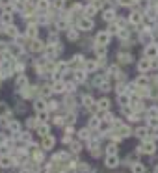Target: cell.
I'll return each mask as SVG.
<instances>
[{
	"mask_svg": "<svg viewBox=\"0 0 158 173\" xmlns=\"http://www.w3.org/2000/svg\"><path fill=\"white\" fill-rule=\"evenodd\" d=\"M117 2H119L121 6H132V4L136 2V0H117Z\"/></svg>",
	"mask_w": 158,
	"mask_h": 173,
	"instance_id": "obj_38",
	"label": "cell"
},
{
	"mask_svg": "<svg viewBox=\"0 0 158 173\" xmlns=\"http://www.w3.org/2000/svg\"><path fill=\"white\" fill-rule=\"evenodd\" d=\"M88 2H89V4H93V2H95V0H88Z\"/></svg>",
	"mask_w": 158,
	"mask_h": 173,
	"instance_id": "obj_48",
	"label": "cell"
},
{
	"mask_svg": "<svg viewBox=\"0 0 158 173\" xmlns=\"http://www.w3.org/2000/svg\"><path fill=\"white\" fill-rule=\"evenodd\" d=\"M0 23H2L4 26H11V24H13V17H11V13H4L2 17H0Z\"/></svg>",
	"mask_w": 158,
	"mask_h": 173,
	"instance_id": "obj_9",
	"label": "cell"
},
{
	"mask_svg": "<svg viewBox=\"0 0 158 173\" xmlns=\"http://www.w3.org/2000/svg\"><path fill=\"white\" fill-rule=\"evenodd\" d=\"M50 91H52L50 88H43V90H41V93H43V95H50Z\"/></svg>",
	"mask_w": 158,
	"mask_h": 173,
	"instance_id": "obj_44",
	"label": "cell"
},
{
	"mask_svg": "<svg viewBox=\"0 0 158 173\" xmlns=\"http://www.w3.org/2000/svg\"><path fill=\"white\" fill-rule=\"evenodd\" d=\"M138 69H140L141 73L149 71V69H151V60H149V58H143V60H140V61H138Z\"/></svg>",
	"mask_w": 158,
	"mask_h": 173,
	"instance_id": "obj_7",
	"label": "cell"
},
{
	"mask_svg": "<svg viewBox=\"0 0 158 173\" xmlns=\"http://www.w3.org/2000/svg\"><path fill=\"white\" fill-rule=\"evenodd\" d=\"M117 101H119L123 106H129V102H130V97H129V95H125V93H117Z\"/></svg>",
	"mask_w": 158,
	"mask_h": 173,
	"instance_id": "obj_14",
	"label": "cell"
},
{
	"mask_svg": "<svg viewBox=\"0 0 158 173\" xmlns=\"http://www.w3.org/2000/svg\"><path fill=\"white\" fill-rule=\"evenodd\" d=\"M54 143H56V140L54 138H52V136H43V142H41V147H43L45 151H48V149H52V147H54Z\"/></svg>",
	"mask_w": 158,
	"mask_h": 173,
	"instance_id": "obj_2",
	"label": "cell"
},
{
	"mask_svg": "<svg viewBox=\"0 0 158 173\" xmlns=\"http://www.w3.org/2000/svg\"><path fill=\"white\" fill-rule=\"evenodd\" d=\"M97 106L101 108V110H106V108L110 106V101H108V99H101V101L97 102Z\"/></svg>",
	"mask_w": 158,
	"mask_h": 173,
	"instance_id": "obj_24",
	"label": "cell"
},
{
	"mask_svg": "<svg viewBox=\"0 0 158 173\" xmlns=\"http://www.w3.org/2000/svg\"><path fill=\"white\" fill-rule=\"evenodd\" d=\"M115 32H117V26L112 24V26H110V30H108V34H115Z\"/></svg>",
	"mask_w": 158,
	"mask_h": 173,
	"instance_id": "obj_42",
	"label": "cell"
},
{
	"mask_svg": "<svg viewBox=\"0 0 158 173\" xmlns=\"http://www.w3.org/2000/svg\"><path fill=\"white\" fill-rule=\"evenodd\" d=\"M147 115H149L151 119H156V117H158V108H151V110L147 112Z\"/></svg>",
	"mask_w": 158,
	"mask_h": 173,
	"instance_id": "obj_29",
	"label": "cell"
},
{
	"mask_svg": "<svg viewBox=\"0 0 158 173\" xmlns=\"http://www.w3.org/2000/svg\"><path fill=\"white\" fill-rule=\"evenodd\" d=\"M119 132H121V136H123V138H126V136H130V128L121 125V127H119Z\"/></svg>",
	"mask_w": 158,
	"mask_h": 173,
	"instance_id": "obj_25",
	"label": "cell"
},
{
	"mask_svg": "<svg viewBox=\"0 0 158 173\" xmlns=\"http://www.w3.org/2000/svg\"><path fill=\"white\" fill-rule=\"evenodd\" d=\"M26 125H28V127H36V121H34V119H28Z\"/></svg>",
	"mask_w": 158,
	"mask_h": 173,
	"instance_id": "obj_46",
	"label": "cell"
},
{
	"mask_svg": "<svg viewBox=\"0 0 158 173\" xmlns=\"http://www.w3.org/2000/svg\"><path fill=\"white\" fill-rule=\"evenodd\" d=\"M95 13H97V8H95L93 4H89V6L86 8V11H84V15H86V17H89V19H91Z\"/></svg>",
	"mask_w": 158,
	"mask_h": 173,
	"instance_id": "obj_16",
	"label": "cell"
},
{
	"mask_svg": "<svg viewBox=\"0 0 158 173\" xmlns=\"http://www.w3.org/2000/svg\"><path fill=\"white\" fill-rule=\"evenodd\" d=\"M37 119H39V121H47V119H48L47 110H45V112H39V114H37Z\"/></svg>",
	"mask_w": 158,
	"mask_h": 173,
	"instance_id": "obj_33",
	"label": "cell"
},
{
	"mask_svg": "<svg viewBox=\"0 0 158 173\" xmlns=\"http://www.w3.org/2000/svg\"><path fill=\"white\" fill-rule=\"evenodd\" d=\"M39 9H48V0H39Z\"/></svg>",
	"mask_w": 158,
	"mask_h": 173,
	"instance_id": "obj_35",
	"label": "cell"
},
{
	"mask_svg": "<svg viewBox=\"0 0 158 173\" xmlns=\"http://www.w3.org/2000/svg\"><path fill=\"white\" fill-rule=\"evenodd\" d=\"M129 20H130L132 24H140V23H141V13H140V11H134V13H130Z\"/></svg>",
	"mask_w": 158,
	"mask_h": 173,
	"instance_id": "obj_10",
	"label": "cell"
},
{
	"mask_svg": "<svg viewBox=\"0 0 158 173\" xmlns=\"http://www.w3.org/2000/svg\"><path fill=\"white\" fill-rule=\"evenodd\" d=\"M54 123H56V125H61V123H63V119L58 115V117H54Z\"/></svg>",
	"mask_w": 158,
	"mask_h": 173,
	"instance_id": "obj_45",
	"label": "cell"
},
{
	"mask_svg": "<svg viewBox=\"0 0 158 173\" xmlns=\"http://www.w3.org/2000/svg\"><path fill=\"white\" fill-rule=\"evenodd\" d=\"M0 6H4V0H0Z\"/></svg>",
	"mask_w": 158,
	"mask_h": 173,
	"instance_id": "obj_47",
	"label": "cell"
},
{
	"mask_svg": "<svg viewBox=\"0 0 158 173\" xmlns=\"http://www.w3.org/2000/svg\"><path fill=\"white\" fill-rule=\"evenodd\" d=\"M67 37H69V41H76V39H78V32L71 28V30L67 32Z\"/></svg>",
	"mask_w": 158,
	"mask_h": 173,
	"instance_id": "obj_22",
	"label": "cell"
},
{
	"mask_svg": "<svg viewBox=\"0 0 158 173\" xmlns=\"http://www.w3.org/2000/svg\"><path fill=\"white\" fill-rule=\"evenodd\" d=\"M151 69H158V58H153L151 60Z\"/></svg>",
	"mask_w": 158,
	"mask_h": 173,
	"instance_id": "obj_41",
	"label": "cell"
},
{
	"mask_svg": "<svg viewBox=\"0 0 158 173\" xmlns=\"http://www.w3.org/2000/svg\"><path fill=\"white\" fill-rule=\"evenodd\" d=\"M26 36H28V37H32V39H36V36H37V30H36V26H28V30H26Z\"/></svg>",
	"mask_w": 158,
	"mask_h": 173,
	"instance_id": "obj_21",
	"label": "cell"
},
{
	"mask_svg": "<svg viewBox=\"0 0 158 173\" xmlns=\"http://www.w3.org/2000/svg\"><path fill=\"white\" fill-rule=\"evenodd\" d=\"M115 149H117V147L112 143V145H108V147H106V153H108V155H115Z\"/></svg>",
	"mask_w": 158,
	"mask_h": 173,
	"instance_id": "obj_39",
	"label": "cell"
},
{
	"mask_svg": "<svg viewBox=\"0 0 158 173\" xmlns=\"http://www.w3.org/2000/svg\"><path fill=\"white\" fill-rule=\"evenodd\" d=\"M30 49L34 50V52H39V50L45 49V45H43V43H41L39 39H34V41H32V47H30Z\"/></svg>",
	"mask_w": 158,
	"mask_h": 173,
	"instance_id": "obj_13",
	"label": "cell"
},
{
	"mask_svg": "<svg viewBox=\"0 0 158 173\" xmlns=\"http://www.w3.org/2000/svg\"><path fill=\"white\" fill-rule=\"evenodd\" d=\"M26 82H28V80H26V77H24V74H20V77L15 80V86H17V88H24Z\"/></svg>",
	"mask_w": 158,
	"mask_h": 173,
	"instance_id": "obj_19",
	"label": "cell"
},
{
	"mask_svg": "<svg viewBox=\"0 0 158 173\" xmlns=\"http://www.w3.org/2000/svg\"><path fill=\"white\" fill-rule=\"evenodd\" d=\"M117 164H119L117 155H108V156H106V166H108V168H115Z\"/></svg>",
	"mask_w": 158,
	"mask_h": 173,
	"instance_id": "obj_8",
	"label": "cell"
},
{
	"mask_svg": "<svg viewBox=\"0 0 158 173\" xmlns=\"http://www.w3.org/2000/svg\"><path fill=\"white\" fill-rule=\"evenodd\" d=\"M84 104H86L88 108H89V106H93V99H91V97H88V95H86V97H84Z\"/></svg>",
	"mask_w": 158,
	"mask_h": 173,
	"instance_id": "obj_37",
	"label": "cell"
},
{
	"mask_svg": "<svg viewBox=\"0 0 158 173\" xmlns=\"http://www.w3.org/2000/svg\"><path fill=\"white\" fill-rule=\"evenodd\" d=\"M4 32H6L8 36H11V37H17V36H19V32H17V28H15V26H8Z\"/></svg>",
	"mask_w": 158,
	"mask_h": 173,
	"instance_id": "obj_20",
	"label": "cell"
},
{
	"mask_svg": "<svg viewBox=\"0 0 158 173\" xmlns=\"http://www.w3.org/2000/svg\"><path fill=\"white\" fill-rule=\"evenodd\" d=\"M117 36H119L121 39H126V37H129V32H126L125 28H121V30H117Z\"/></svg>",
	"mask_w": 158,
	"mask_h": 173,
	"instance_id": "obj_34",
	"label": "cell"
},
{
	"mask_svg": "<svg viewBox=\"0 0 158 173\" xmlns=\"http://www.w3.org/2000/svg\"><path fill=\"white\" fill-rule=\"evenodd\" d=\"M102 19L106 20V23H112V20L115 19V11H113V9H106V11L102 13Z\"/></svg>",
	"mask_w": 158,
	"mask_h": 173,
	"instance_id": "obj_11",
	"label": "cell"
},
{
	"mask_svg": "<svg viewBox=\"0 0 158 173\" xmlns=\"http://www.w3.org/2000/svg\"><path fill=\"white\" fill-rule=\"evenodd\" d=\"M154 173H158V166H156V169H154Z\"/></svg>",
	"mask_w": 158,
	"mask_h": 173,
	"instance_id": "obj_49",
	"label": "cell"
},
{
	"mask_svg": "<svg viewBox=\"0 0 158 173\" xmlns=\"http://www.w3.org/2000/svg\"><path fill=\"white\" fill-rule=\"evenodd\" d=\"M154 149H156V145L153 143V142H145L141 147H140V153H147V155H153L154 153Z\"/></svg>",
	"mask_w": 158,
	"mask_h": 173,
	"instance_id": "obj_4",
	"label": "cell"
},
{
	"mask_svg": "<svg viewBox=\"0 0 158 173\" xmlns=\"http://www.w3.org/2000/svg\"><path fill=\"white\" fill-rule=\"evenodd\" d=\"M145 56L149 58V60L158 58V47H156V45H149V47L145 49Z\"/></svg>",
	"mask_w": 158,
	"mask_h": 173,
	"instance_id": "obj_5",
	"label": "cell"
},
{
	"mask_svg": "<svg viewBox=\"0 0 158 173\" xmlns=\"http://www.w3.org/2000/svg\"><path fill=\"white\" fill-rule=\"evenodd\" d=\"M73 151H75V153H78V151H80V143H73V147H71Z\"/></svg>",
	"mask_w": 158,
	"mask_h": 173,
	"instance_id": "obj_43",
	"label": "cell"
},
{
	"mask_svg": "<svg viewBox=\"0 0 158 173\" xmlns=\"http://www.w3.org/2000/svg\"><path fill=\"white\" fill-rule=\"evenodd\" d=\"M119 60H121L123 63H129V61L132 60V56H130V54H119Z\"/></svg>",
	"mask_w": 158,
	"mask_h": 173,
	"instance_id": "obj_31",
	"label": "cell"
},
{
	"mask_svg": "<svg viewBox=\"0 0 158 173\" xmlns=\"http://www.w3.org/2000/svg\"><path fill=\"white\" fill-rule=\"evenodd\" d=\"M97 65H99L97 61H88V63H86V69H88V71H95V69H97Z\"/></svg>",
	"mask_w": 158,
	"mask_h": 173,
	"instance_id": "obj_32",
	"label": "cell"
},
{
	"mask_svg": "<svg viewBox=\"0 0 158 173\" xmlns=\"http://www.w3.org/2000/svg\"><path fill=\"white\" fill-rule=\"evenodd\" d=\"M52 91H56V93H63V91H65V84H63L61 80H60V82H56L54 86H52Z\"/></svg>",
	"mask_w": 158,
	"mask_h": 173,
	"instance_id": "obj_15",
	"label": "cell"
},
{
	"mask_svg": "<svg viewBox=\"0 0 158 173\" xmlns=\"http://www.w3.org/2000/svg\"><path fill=\"white\" fill-rule=\"evenodd\" d=\"M78 136H80L82 140H88V138H89V128H82V131L78 132Z\"/></svg>",
	"mask_w": 158,
	"mask_h": 173,
	"instance_id": "obj_28",
	"label": "cell"
},
{
	"mask_svg": "<svg viewBox=\"0 0 158 173\" xmlns=\"http://www.w3.org/2000/svg\"><path fill=\"white\" fill-rule=\"evenodd\" d=\"M108 41H110L108 32H99L97 34V45H108Z\"/></svg>",
	"mask_w": 158,
	"mask_h": 173,
	"instance_id": "obj_6",
	"label": "cell"
},
{
	"mask_svg": "<svg viewBox=\"0 0 158 173\" xmlns=\"http://www.w3.org/2000/svg\"><path fill=\"white\" fill-rule=\"evenodd\" d=\"M37 132H39L41 136H47V134H48V127H47V125H41V127L37 128Z\"/></svg>",
	"mask_w": 158,
	"mask_h": 173,
	"instance_id": "obj_30",
	"label": "cell"
},
{
	"mask_svg": "<svg viewBox=\"0 0 158 173\" xmlns=\"http://www.w3.org/2000/svg\"><path fill=\"white\" fill-rule=\"evenodd\" d=\"M45 56L48 58V60H52V58H54L56 56V54H58V50H60V47H52V45H45Z\"/></svg>",
	"mask_w": 158,
	"mask_h": 173,
	"instance_id": "obj_3",
	"label": "cell"
},
{
	"mask_svg": "<svg viewBox=\"0 0 158 173\" xmlns=\"http://www.w3.org/2000/svg\"><path fill=\"white\" fill-rule=\"evenodd\" d=\"M34 106H36V110H37V112H45V102H43V101H36V104H34Z\"/></svg>",
	"mask_w": 158,
	"mask_h": 173,
	"instance_id": "obj_27",
	"label": "cell"
},
{
	"mask_svg": "<svg viewBox=\"0 0 158 173\" xmlns=\"http://www.w3.org/2000/svg\"><path fill=\"white\" fill-rule=\"evenodd\" d=\"M9 128H11V131H19V128H20V125H19V121H11V123H9Z\"/></svg>",
	"mask_w": 158,
	"mask_h": 173,
	"instance_id": "obj_36",
	"label": "cell"
},
{
	"mask_svg": "<svg viewBox=\"0 0 158 173\" xmlns=\"http://www.w3.org/2000/svg\"><path fill=\"white\" fill-rule=\"evenodd\" d=\"M78 28H80V30H84V32L91 30V28H93V20H91L89 17H84V19H80V20H78Z\"/></svg>",
	"mask_w": 158,
	"mask_h": 173,
	"instance_id": "obj_1",
	"label": "cell"
},
{
	"mask_svg": "<svg viewBox=\"0 0 158 173\" xmlns=\"http://www.w3.org/2000/svg\"><path fill=\"white\" fill-rule=\"evenodd\" d=\"M132 173H145V166L136 162V164H132Z\"/></svg>",
	"mask_w": 158,
	"mask_h": 173,
	"instance_id": "obj_17",
	"label": "cell"
},
{
	"mask_svg": "<svg viewBox=\"0 0 158 173\" xmlns=\"http://www.w3.org/2000/svg\"><path fill=\"white\" fill-rule=\"evenodd\" d=\"M147 84H149V80H147L145 74H141V77H138L134 80V86H138V88H143V86H147Z\"/></svg>",
	"mask_w": 158,
	"mask_h": 173,
	"instance_id": "obj_12",
	"label": "cell"
},
{
	"mask_svg": "<svg viewBox=\"0 0 158 173\" xmlns=\"http://www.w3.org/2000/svg\"><path fill=\"white\" fill-rule=\"evenodd\" d=\"M89 125H91V128H97V127H99L101 123H99V119H97V117H93V119H91V123H89Z\"/></svg>",
	"mask_w": 158,
	"mask_h": 173,
	"instance_id": "obj_40",
	"label": "cell"
},
{
	"mask_svg": "<svg viewBox=\"0 0 158 173\" xmlns=\"http://www.w3.org/2000/svg\"><path fill=\"white\" fill-rule=\"evenodd\" d=\"M136 136L141 138V140H143V138H147V128H143V127H141V128H138V131H136Z\"/></svg>",
	"mask_w": 158,
	"mask_h": 173,
	"instance_id": "obj_26",
	"label": "cell"
},
{
	"mask_svg": "<svg viewBox=\"0 0 158 173\" xmlns=\"http://www.w3.org/2000/svg\"><path fill=\"white\" fill-rule=\"evenodd\" d=\"M11 164H13V160L9 156H2V158H0V166H2V168H9Z\"/></svg>",
	"mask_w": 158,
	"mask_h": 173,
	"instance_id": "obj_18",
	"label": "cell"
},
{
	"mask_svg": "<svg viewBox=\"0 0 158 173\" xmlns=\"http://www.w3.org/2000/svg\"><path fill=\"white\" fill-rule=\"evenodd\" d=\"M75 80L76 82H84V80H86V73H84V71H76L75 73Z\"/></svg>",
	"mask_w": 158,
	"mask_h": 173,
	"instance_id": "obj_23",
	"label": "cell"
}]
</instances>
